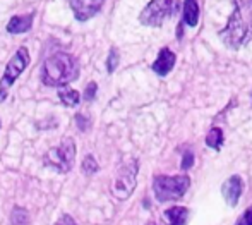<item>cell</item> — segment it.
I'll return each instance as SVG.
<instances>
[{
  "label": "cell",
  "mask_w": 252,
  "mask_h": 225,
  "mask_svg": "<svg viewBox=\"0 0 252 225\" xmlns=\"http://www.w3.org/2000/svg\"><path fill=\"white\" fill-rule=\"evenodd\" d=\"M189 186H190V179L187 176H175V177L158 176L153 181L155 196L161 203L180 199L187 192Z\"/></svg>",
  "instance_id": "obj_3"
},
{
  "label": "cell",
  "mask_w": 252,
  "mask_h": 225,
  "mask_svg": "<svg viewBox=\"0 0 252 225\" xmlns=\"http://www.w3.org/2000/svg\"><path fill=\"white\" fill-rule=\"evenodd\" d=\"M33 17L34 14L30 12L26 16H14L12 19L7 24V31L12 35H21V33H28L33 26Z\"/></svg>",
  "instance_id": "obj_11"
},
{
  "label": "cell",
  "mask_w": 252,
  "mask_h": 225,
  "mask_svg": "<svg viewBox=\"0 0 252 225\" xmlns=\"http://www.w3.org/2000/svg\"><path fill=\"white\" fill-rule=\"evenodd\" d=\"M96 90H98L96 83H90V84H88V88H86V91H84V98H86L88 102H90V100H93L94 95H96Z\"/></svg>",
  "instance_id": "obj_20"
},
{
  "label": "cell",
  "mask_w": 252,
  "mask_h": 225,
  "mask_svg": "<svg viewBox=\"0 0 252 225\" xmlns=\"http://www.w3.org/2000/svg\"><path fill=\"white\" fill-rule=\"evenodd\" d=\"M83 170L86 174H94L98 170V163H96V160L93 158L91 155H88L86 158H84V162H83Z\"/></svg>",
  "instance_id": "obj_18"
},
{
  "label": "cell",
  "mask_w": 252,
  "mask_h": 225,
  "mask_svg": "<svg viewBox=\"0 0 252 225\" xmlns=\"http://www.w3.org/2000/svg\"><path fill=\"white\" fill-rule=\"evenodd\" d=\"M175 66V53L170 48H163L159 52L158 59L153 62V71H155L158 76H166L170 71Z\"/></svg>",
  "instance_id": "obj_10"
},
{
  "label": "cell",
  "mask_w": 252,
  "mask_h": 225,
  "mask_svg": "<svg viewBox=\"0 0 252 225\" xmlns=\"http://www.w3.org/2000/svg\"><path fill=\"white\" fill-rule=\"evenodd\" d=\"M192 162H194V155L190 151H186V155L182 158V169H189L192 165Z\"/></svg>",
  "instance_id": "obj_21"
},
{
  "label": "cell",
  "mask_w": 252,
  "mask_h": 225,
  "mask_svg": "<svg viewBox=\"0 0 252 225\" xmlns=\"http://www.w3.org/2000/svg\"><path fill=\"white\" fill-rule=\"evenodd\" d=\"M173 9V0H151L141 12L139 21L144 26H161V23L170 17Z\"/></svg>",
  "instance_id": "obj_7"
},
{
  "label": "cell",
  "mask_w": 252,
  "mask_h": 225,
  "mask_svg": "<svg viewBox=\"0 0 252 225\" xmlns=\"http://www.w3.org/2000/svg\"><path fill=\"white\" fill-rule=\"evenodd\" d=\"M117 66H119V52H117V48H112L108 59H106V69H108V73H113Z\"/></svg>",
  "instance_id": "obj_17"
},
{
  "label": "cell",
  "mask_w": 252,
  "mask_h": 225,
  "mask_svg": "<svg viewBox=\"0 0 252 225\" xmlns=\"http://www.w3.org/2000/svg\"><path fill=\"white\" fill-rule=\"evenodd\" d=\"M148 225H155V224H148Z\"/></svg>",
  "instance_id": "obj_24"
},
{
  "label": "cell",
  "mask_w": 252,
  "mask_h": 225,
  "mask_svg": "<svg viewBox=\"0 0 252 225\" xmlns=\"http://www.w3.org/2000/svg\"><path fill=\"white\" fill-rule=\"evenodd\" d=\"M30 62H31L30 52H28V48H24V46L14 53V57L9 60L5 71H3L2 79H0V103L7 98L12 84L16 83V79L21 76V73L30 66Z\"/></svg>",
  "instance_id": "obj_4"
},
{
  "label": "cell",
  "mask_w": 252,
  "mask_h": 225,
  "mask_svg": "<svg viewBox=\"0 0 252 225\" xmlns=\"http://www.w3.org/2000/svg\"><path fill=\"white\" fill-rule=\"evenodd\" d=\"M233 12L220 37L230 48L249 43L252 40V0H233Z\"/></svg>",
  "instance_id": "obj_1"
},
{
  "label": "cell",
  "mask_w": 252,
  "mask_h": 225,
  "mask_svg": "<svg viewBox=\"0 0 252 225\" xmlns=\"http://www.w3.org/2000/svg\"><path fill=\"white\" fill-rule=\"evenodd\" d=\"M163 217L166 219L168 225H186L187 219H189V210L184 206H173V208L166 210Z\"/></svg>",
  "instance_id": "obj_12"
},
{
  "label": "cell",
  "mask_w": 252,
  "mask_h": 225,
  "mask_svg": "<svg viewBox=\"0 0 252 225\" xmlns=\"http://www.w3.org/2000/svg\"><path fill=\"white\" fill-rule=\"evenodd\" d=\"M79 77V64L72 55L57 52L48 57L41 67V81L47 86H67Z\"/></svg>",
  "instance_id": "obj_2"
},
{
  "label": "cell",
  "mask_w": 252,
  "mask_h": 225,
  "mask_svg": "<svg viewBox=\"0 0 252 225\" xmlns=\"http://www.w3.org/2000/svg\"><path fill=\"white\" fill-rule=\"evenodd\" d=\"M235 225H252V206H251V208H247L246 212L242 213V217L237 220Z\"/></svg>",
  "instance_id": "obj_19"
},
{
  "label": "cell",
  "mask_w": 252,
  "mask_h": 225,
  "mask_svg": "<svg viewBox=\"0 0 252 225\" xmlns=\"http://www.w3.org/2000/svg\"><path fill=\"white\" fill-rule=\"evenodd\" d=\"M242 189H244V184H242V179L239 176H232L230 179H226L223 182L221 186V192H223V198L225 201L228 203V206H237L240 199V194H242Z\"/></svg>",
  "instance_id": "obj_9"
},
{
  "label": "cell",
  "mask_w": 252,
  "mask_h": 225,
  "mask_svg": "<svg viewBox=\"0 0 252 225\" xmlns=\"http://www.w3.org/2000/svg\"><path fill=\"white\" fill-rule=\"evenodd\" d=\"M59 98H60V102H62L63 105H67V107H76V105H79V102H81L79 91L72 90V88H67V86L60 88Z\"/></svg>",
  "instance_id": "obj_14"
},
{
  "label": "cell",
  "mask_w": 252,
  "mask_h": 225,
  "mask_svg": "<svg viewBox=\"0 0 252 225\" xmlns=\"http://www.w3.org/2000/svg\"><path fill=\"white\" fill-rule=\"evenodd\" d=\"M136 177H137V162L136 160H130L129 163L120 169L117 179L113 181L112 192L115 198L119 199H127L132 194L134 188H136Z\"/></svg>",
  "instance_id": "obj_6"
},
{
  "label": "cell",
  "mask_w": 252,
  "mask_h": 225,
  "mask_svg": "<svg viewBox=\"0 0 252 225\" xmlns=\"http://www.w3.org/2000/svg\"><path fill=\"white\" fill-rule=\"evenodd\" d=\"M10 224L12 225H28L30 224V215H28V212L24 208L16 206V208L12 210V213H10Z\"/></svg>",
  "instance_id": "obj_16"
},
{
  "label": "cell",
  "mask_w": 252,
  "mask_h": 225,
  "mask_svg": "<svg viewBox=\"0 0 252 225\" xmlns=\"http://www.w3.org/2000/svg\"><path fill=\"white\" fill-rule=\"evenodd\" d=\"M76 122H77V126H79L83 131H84V129H88V124H90V122H88V119H86L84 115H77V117H76Z\"/></svg>",
  "instance_id": "obj_23"
},
{
  "label": "cell",
  "mask_w": 252,
  "mask_h": 225,
  "mask_svg": "<svg viewBox=\"0 0 252 225\" xmlns=\"http://www.w3.org/2000/svg\"><path fill=\"white\" fill-rule=\"evenodd\" d=\"M55 225H77V224L70 215H63V217H60V220Z\"/></svg>",
  "instance_id": "obj_22"
},
{
  "label": "cell",
  "mask_w": 252,
  "mask_h": 225,
  "mask_svg": "<svg viewBox=\"0 0 252 225\" xmlns=\"http://www.w3.org/2000/svg\"><path fill=\"white\" fill-rule=\"evenodd\" d=\"M103 2L105 0H70V7H72L76 19L84 23V21L96 16L98 10L101 9Z\"/></svg>",
  "instance_id": "obj_8"
},
{
  "label": "cell",
  "mask_w": 252,
  "mask_h": 225,
  "mask_svg": "<svg viewBox=\"0 0 252 225\" xmlns=\"http://www.w3.org/2000/svg\"><path fill=\"white\" fill-rule=\"evenodd\" d=\"M199 21V5L197 0H186L184 2V23L189 26H196Z\"/></svg>",
  "instance_id": "obj_13"
},
{
  "label": "cell",
  "mask_w": 252,
  "mask_h": 225,
  "mask_svg": "<svg viewBox=\"0 0 252 225\" xmlns=\"http://www.w3.org/2000/svg\"><path fill=\"white\" fill-rule=\"evenodd\" d=\"M74 158H76V145L70 138H65L57 148H52L45 155V163L59 172H69L74 165Z\"/></svg>",
  "instance_id": "obj_5"
},
{
  "label": "cell",
  "mask_w": 252,
  "mask_h": 225,
  "mask_svg": "<svg viewBox=\"0 0 252 225\" xmlns=\"http://www.w3.org/2000/svg\"><path fill=\"white\" fill-rule=\"evenodd\" d=\"M206 145L218 151L223 145V131L220 129V127H213V129L209 131V134L206 136Z\"/></svg>",
  "instance_id": "obj_15"
}]
</instances>
